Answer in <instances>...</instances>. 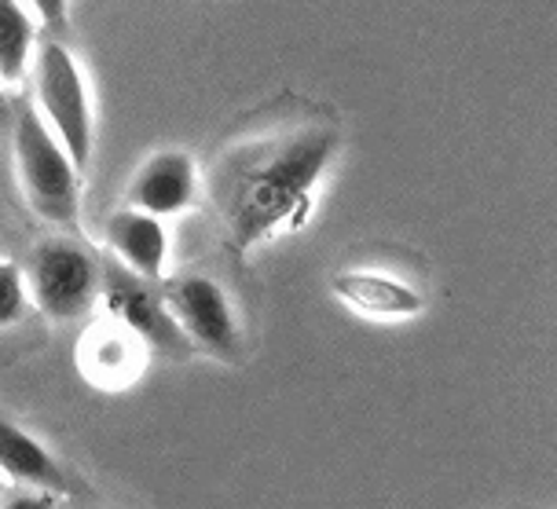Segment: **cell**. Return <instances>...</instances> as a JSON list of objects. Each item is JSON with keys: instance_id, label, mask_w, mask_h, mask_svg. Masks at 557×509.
Returning a JSON list of instances; mask_svg holds the SVG:
<instances>
[{"instance_id": "cell-9", "label": "cell", "mask_w": 557, "mask_h": 509, "mask_svg": "<svg viewBox=\"0 0 557 509\" xmlns=\"http://www.w3.org/2000/svg\"><path fill=\"white\" fill-rule=\"evenodd\" d=\"M82 371L99 388H125L144 371V342L114 319L96 323L82 342Z\"/></svg>"}, {"instance_id": "cell-7", "label": "cell", "mask_w": 557, "mask_h": 509, "mask_svg": "<svg viewBox=\"0 0 557 509\" xmlns=\"http://www.w3.org/2000/svg\"><path fill=\"white\" fill-rule=\"evenodd\" d=\"M198 198V165L187 151H158L136 169L125 187V209L169 221L191 209Z\"/></svg>"}, {"instance_id": "cell-16", "label": "cell", "mask_w": 557, "mask_h": 509, "mask_svg": "<svg viewBox=\"0 0 557 509\" xmlns=\"http://www.w3.org/2000/svg\"><path fill=\"white\" fill-rule=\"evenodd\" d=\"M0 99H4V88H0Z\"/></svg>"}, {"instance_id": "cell-10", "label": "cell", "mask_w": 557, "mask_h": 509, "mask_svg": "<svg viewBox=\"0 0 557 509\" xmlns=\"http://www.w3.org/2000/svg\"><path fill=\"white\" fill-rule=\"evenodd\" d=\"M0 473L18 487H26V492L63 495L70 487L55 455L37 436H29L23 425L8 422V418H0Z\"/></svg>"}, {"instance_id": "cell-8", "label": "cell", "mask_w": 557, "mask_h": 509, "mask_svg": "<svg viewBox=\"0 0 557 509\" xmlns=\"http://www.w3.org/2000/svg\"><path fill=\"white\" fill-rule=\"evenodd\" d=\"M103 238L125 272H133L144 283L162 278L169 257V232L162 221L136 213V209H117L114 216H107Z\"/></svg>"}, {"instance_id": "cell-17", "label": "cell", "mask_w": 557, "mask_h": 509, "mask_svg": "<svg viewBox=\"0 0 557 509\" xmlns=\"http://www.w3.org/2000/svg\"><path fill=\"white\" fill-rule=\"evenodd\" d=\"M88 509H92V506H88Z\"/></svg>"}, {"instance_id": "cell-3", "label": "cell", "mask_w": 557, "mask_h": 509, "mask_svg": "<svg viewBox=\"0 0 557 509\" xmlns=\"http://www.w3.org/2000/svg\"><path fill=\"white\" fill-rule=\"evenodd\" d=\"M34 74H37V114L45 117L52 136L63 144L74 169H85L88 158H92L96 117H92V99H88L82 66L66 52V45L41 41L37 45Z\"/></svg>"}, {"instance_id": "cell-5", "label": "cell", "mask_w": 557, "mask_h": 509, "mask_svg": "<svg viewBox=\"0 0 557 509\" xmlns=\"http://www.w3.org/2000/svg\"><path fill=\"white\" fill-rule=\"evenodd\" d=\"M162 305L173 315L176 331L187 345L202 348L216 359H235L243 352V326L227 289L209 275H176L165 278Z\"/></svg>"}, {"instance_id": "cell-12", "label": "cell", "mask_w": 557, "mask_h": 509, "mask_svg": "<svg viewBox=\"0 0 557 509\" xmlns=\"http://www.w3.org/2000/svg\"><path fill=\"white\" fill-rule=\"evenodd\" d=\"M34 45L37 29L26 8L18 0H0V88L23 82Z\"/></svg>"}, {"instance_id": "cell-11", "label": "cell", "mask_w": 557, "mask_h": 509, "mask_svg": "<svg viewBox=\"0 0 557 509\" xmlns=\"http://www.w3.org/2000/svg\"><path fill=\"white\" fill-rule=\"evenodd\" d=\"M334 294L352 312L371 319H411L425 308V297L411 283L385 272H342L334 278Z\"/></svg>"}, {"instance_id": "cell-4", "label": "cell", "mask_w": 557, "mask_h": 509, "mask_svg": "<svg viewBox=\"0 0 557 509\" xmlns=\"http://www.w3.org/2000/svg\"><path fill=\"white\" fill-rule=\"evenodd\" d=\"M23 278L29 305L41 308L55 323L85 315L99 301V289H103V272H99L96 257L63 235L41 238L29 249Z\"/></svg>"}, {"instance_id": "cell-14", "label": "cell", "mask_w": 557, "mask_h": 509, "mask_svg": "<svg viewBox=\"0 0 557 509\" xmlns=\"http://www.w3.org/2000/svg\"><path fill=\"white\" fill-rule=\"evenodd\" d=\"M0 509H59V502L52 495H45V492H12L0 502Z\"/></svg>"}, {"instance_id": "cell-1", "label": "cell", "mask_w": 557, "mask_h": 509, "mask_svg": "<svg viewBox=\"0 0 557 509\" xmlns=\"http://www.w3.org/2000/svg\"><path fill=\"white\" fill-rule=\"evenodd\" d=\"M337 147L326 125H297L250 144L216 179V206L238 249H253L290 221H305L312 191Z\"/></svg>"}, {"instance_id": "cell-13", "label": "cell", "mask_w": 557, "mask_h": 509, "mask_svg": "<svg viewBox=\"0 0 557 509\" xmlns=\"http://www.w3.org/2000/svg\"><path fill=\"white\" fill-rule=\"evenodd\" d=\"M26 312H29V294H26L23 268L12 261H0V331L23 323Z\"/></svg>"}, {"instance_id": "cell-2", "label": "cell", "mask_w": 557, "mask_h": 509, "mask_svg": "<svg viewBox=\"0 0 557 509\" xmlns=\"http://www.w3.org/2000/svg\"><path fill=\"white\" fill-rule=\"evenodd\" d=\"M12 154L26 206L48 224H74L82 209L77 169L34 103H18L15 111Z\"/></svg>"}, {"instance_id": "cell-15", "label": "cell", "mask_w": 557, "mask_h": 509, "mask_svg": "<svg viewBox=\"0 0 557 509\" xmlns=\"http://www.w3.org/2000/svg\"><path fill=\"white\" fill-rule=\"evenodd\" d=\"M29 8H34L37 15H41V23L63 26L66 23V12H70V0H29Z\"/></svg>"}, {"instance_id": "cell-6", "label": "cell", "mask_w": 557, "mask_h": 509, "mask_svg": "<svg viewBox=\"0 0 557 509\" xmlns=\"http://www.w3.org/2000/svg\"><path fill=\"white\" fill-rule=\"evenodd\" d=\"M99 294H103L107 312H111L114 323L133 331L144 345L165 348V352H184V348H191L184 342V334L176 331L173 315L165 312L162 297H158L144 278L125 272L122 264L103 268V289H99Z\"/></svg>"}]
</instances>
